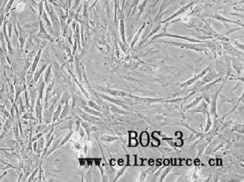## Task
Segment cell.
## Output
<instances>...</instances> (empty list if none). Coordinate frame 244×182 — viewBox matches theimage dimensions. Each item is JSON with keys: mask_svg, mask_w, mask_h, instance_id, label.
Segmentation results:
<instances>
[{"mask_svg": "<svg viewBox=\"0 0 244 182\" xmlns=\"http://www.w3.org/2000/svg\"><path fill=\"white\" fill-rule=\"evenodd\" d=\"M82 109H83V111H85V112L88 113V114H91V115H93V116H98V117H103L104 114H102L101 111H95V109H93V108H89L87 107V106L84 105V104H81V106H80Z\"/></svg>", "mask_w": 244, "mask_h": 182, "instance_id": "obj_16", "label": "cell"}, {"mask_svg": "<svg viewBox=\"0 0 244 182\" xmlns=\"http://www.w3.org/2000/svg\"><path fill=\"white\" fill-rule=\"evenodd\" d=\"M15 0H9V1L7 2V3H6V6H5V9H4L5 14H7V13H9V11H10L11 9V6H12L13 3L15 2Z\"/></svg>", "mask_w": 244, "mask_h": 182, "instance_id": "obj_35", "label": "cell"}, {"mask_svg": "<svg viewBox=\"0 0 244 182\" xmlns=\"http://www.w3.org/2000/svg\"><path fill=\"white\" fill-rule=\"evenodd\" d=\"M19 124H16L14 127V134L15 137V139H17V140H19Z\"/></svg>", "mask_w": 244, "mask_h": 182, "instance_id": "obj_46", "label": "cell"}, {"mask_svg": "<svg viewBox=\"0 0 244 182\" xmlns=\"http://www.w3.org/2000/svg\"><path fill=\"white\" fill-rule=\"evenodd\" d=\"M217 75L215 72L211 71V72H209V73L207 72V73L204 75L203 78H202V81L198 85V86H203V85L206 84V83H210L211 81H212L214 78H217Z\"/></svg>", "mask_w": 244, "mask_h": 182, "instance_id": "obj_13", "label": "cell"}, {"mask_svg": "<svg viewBox=\"0 0 244 182\" xmlns=\"http://www.w3.org/2000/svg\"><path fill=\"white\" fill-rule=\"evenodd\" d=\"M140 140L143 146H146L149 142V135L146 132H143L140 136Z\"/></svg>", "mask_w": 244, "mask_h": 182, "instance_id": "obj_28", "label": "cell"}, {"mask_svg": "<svg viewBox=\"0 0 244 182\" xmlns=\"http://www.w3.org/2000/svg\"><path fill=\"white\" fill-rule=\"evenodd\" d=\"M9 168H10V166H9V165L5 167L4 165H2V164L0 163V171H4V170H6V169H9Z\"/></svg>", "mask_w": 244, "mask_h": 182, "instance_id": "obj_53", "label": "cell"}, {"mask_svg": "<svg viewBox=\"0 0 244 182\" xmlns=\"http://www.w3.org/2000/svg\"><path fill=\"white\" fill-rule=\"evenodd\" d=\"M118 138L116 137H109V136H105V137H102V139L105 142H112V141L117 140Z\"/></svg>", "mask_w": 244, "mask_h": 182, "instance_id": "obj_44", "label": "cell"}, {"mask_svg": "<svg viewBox=\"0 0 244 182\" xmlns=\"http://www.w3.org/2000/svg\"><path fill=\"white\" fill-rule=\"evenodd\" d=\"M44 0H41L38 3V6H37V8H38V12H39V18L41 17V15H42V13H43V11H44Z\"/></svg>", "mask_w": 244, "mask_h": 182, "instance_id": "obj_41", "label": "cell"}, {"mask_svg": "<svg viewBox=\"0 0 244 182\" xmlns=\"http://www.w3.org/2000/svg\"><path fill=\"white\" fill-rule=\"evenodd\" d=\"M70 110H71V108H70V104H69V101H67L65 102V104H64V107L63 108L62 112H61V114L58 121H62V120L65 119L69 114V113H70Z\"/></svg>", "mask_w": 244, "mask_h": 182, "instance_id": "obj_19", "label": "cell"}, {"mask_svg": "<svg viewBox=\"0 0 244 182\" xmlns=\"http://www.w3.org/2000/svg\"><path fill=\"white\" fill-rule=\"evenodd\" d=\"M38 21H39L40 28H39V32H37V34H36L35 37L42 39V40H49V41L50 42H54V39H53V37H51L48 33H47V30H46L45 28V26H44V23H43V21L41 20V18L38 17Z\"/></svg>", "mask_w": 244, "mask_h": 182, "instance_id": "obj_5", "label": "cell"}, {"mask_svg": "<svg viewBox=\"0 0 244 182\" xmlns=\"http://www.w3.org/2000/svg\"><path fill=\"white\" fill-rule=\"evenodd\" d=\"M160 42L163 43L172 44V45L176 46V47H180L182 49H190V50H195V51L201 52L205 50V44H185V43H180V42H174V41H165V40H160Z\"/></svg>", "mask_w": 244, "mask_h": 182, "instance_id": "obj_3", "label": "cell"}, {"mask_svg": "<svg viewBox=\"0 0 244 182\" xmlns=\"http://www.w3.org/2000/svg\"><path fill=\"white\" fill-rule=\"evenodd\" d=\"M194 3V2H191L190 3H189V4H187V5H186V6H182V7H181L180 9H179V10L176 11V12H175L174 14L172 15H171L170 17H169L167 19H166V20L163 21V22H161V23H166V22H169V21L172 20V19H175V18L177 17V16H179V15H180L184 14V13H185L186 11H187L188 9H189V8L191 7V6H193Z\"/></svg>", "mask_w": 244, "mask_h": 182, "instance_id": "obj_8", "label": "cell"}, {"mask_svg": "<svg viewBox=\"0 0 244 182\" xmlns=\"http://www.w3.org/2000/svg\"><path fill=\"white\" fill-rule=\"evenodd\" d=\"M129 137L130 138H136L137 137V133L133 132V131H131V132L129 133Z\"/></svg>", "mask_w": 244, "mask_h": 182, "instance_id": "obj_55", "label": "cell"}, {"mask_svg": "<svg viewBox=\"0 0 244 182\" xmlns=\"http://www.w3.org/2000/svg\"><path fill=\"white\" fill-rule=\"evenodd\" d=\"M60 141H61V139H57V140L54 141V143H53V142H52V143H53L52 146H51V148L50 149V150H48V151H47V153H46V155H50V154L52 153V152H54V151L57 150V149H59V145H60Z\"/></svg>", "mask_w": 244, "mask_h": 182, "instance_id": "obj_30", "label": "cell"}, {"mask_svg": "<svg viewBox=\"0 0 244 182\" xmlns=\"http://www.w3.org/2000/svg\"><path fill=\"white\" fill-rule=\"evenodd\" d=\"M80 124H82V128H84L85 129V130L86 131V133H87V135H88V137L89 136V133H90V132H91V131H92V130H94V128H95V127H92V126H90L89 124H88V123L86 122V121H81V123H80Z\"/></svg>", "mask_w": 244, "mask_h": 182, "instance_id": "obj_31", "label": "cell"}, {"mask_svg": "<svg viewBox=\"0 0 244 182\" xmlns=\"http://www.w3.org/2000/svg\"><path fill=\"white\" fill-rule=\"evenodd\" d=\"M39 171V168H36L35 170H34V171L33 172L32 174H31V175L30 176V178H29V179L28 180V181L29 182L30 181H32L33 180H34V178H35V176H36V175H37V172Z\"/></svg>", "mask_w": 244, "mask_h": 182, "instance_id": "obj_47", "label": "cell"}, {"mask_svg": "<svg viewBox=\"0 0 244 182\" xmlns=\"http://www.w3.org/2000/svg\"><path fill=\"white\" fill-rule=\"evenodd\" d=\"M88 104H89V106L90 108H93V109L97 110V111H101V112L102 111V110L101 109V108H100L99 106L98 105V104H95V102H93V101H89Z\"/></svg>", "mask_w": 244, "mask_h": 182, "instance_id": "obj_40", "label": "cell"}, {"mask_svg": "<svg viewBox=\"0 0 244 182\" xmlns=\"http://www.w3.org/2000/svg\"><path fill=\"white\" fill-rule=\"evenodd\" d=\"M32 149L34 152H36V150H37V141H34V142H33Z\"/></svg>", "mask_w": 244, "mask_h": 182, "instance_id": "obj_54", "label": "cell"}, {"mask_svg": "<svg viewBox=\"0 0 244 182\" xmlns=\"http://www.w3.org/2000/svg\"><path fill=\"white\" fill-rule=\"evenodd\" d=\"M63 110V104L60 102L58 104V107L57 108V111H54V114H53V121H52V124L54 126V124H55L56 121H58L59 118H60V116L61 114V112H62Z\"/></svg>", "mask_w": 244, "mask_h": 182, "instance_id": "obj_23", "label": "cell"}, {"mask_svg": "<svg viewBox=\"0 0 244 182\" xmlns=\"http://www.w3.org/2000/svg\"><path fill=\"white\" fill-rule=\"evenodd\" d=\"M145 26H146V23H143V25L141 27V28H140L139 30H138V32H137V34H136V35L134 36V38L133 39L132 42H131V49H132L133 47V46L135 45V44L137 43V41L138 38H139L140 35H141V32H142L143 29L145 28Z\"/></svg>", "mask_w": 244, "mask_h": 182, "instance_id": "obj_29", "label": "cell"}, {"mask_svg": "<svg viewBox=\"0 0 244 182\" xmlns=\"http://www.w3.org/2000/svg\"><path fill=\"white\" fill-rule=\"evenodd\" d=\"M8 31H9V37L11 40V31H12V24L9 22H8Z\"/></svg>", "mask_w": 244, "mask_h": 182, "instance_id": "obj_49", "label": "cell"}, {"mask_svg": "<svg viewBox=\"0 0 244 182\" xmlns=\"http://www.w3.org/2000/svg\"><path fill=\"white\" fill-rule=\"evenodd\" d=\"M102 90L105 92L108 93V94L111 95L112 96H116V97H121V98H124V97H129V98H135L134 96L131 95L126 93L125 91H119V90H114V89H109V88H102Z\"/></svg>", "mask_w": 244, "mask_h": 182, "instance_id": "obj_9", "label": "cell"}, {"mask_svg": "<svg viewBox=\"0 0 244 182\" xmlns=\"http://www.w3.org/2000/svg\"><path fill=\"white\" fill-rule=\"evenodd\" d=\"M37 87H36V88H37V94H38V98H40L41 101H43V98H44V88H45V83H44V76L43 75H41V78H39L38 82H37Z\"/></svg>", "mask_w": 244, "mask_h": 182, "instance_id": "obj_11", "label": "cell"}, {"mask_svg": "<svg viewBox=\"0 0 244 182\" xmlns=\"http://www.w3.org/2000/svg\"><path fill=\"white\" fill-rule=\"evenodd\" d=\"M42 136H44V133H40L37 134V135H36L35 137H32V138H31V142H34V141L37 140V139L40 138V137H42Z\"/></svg>", "mask_w": 244, "mask_h": 182, "instance_id": "obj_51", "label": "cell"}, {"mask_svg": "<svg viewBox=\"0 0 244 182\" xmlns=\"http://www.w3.org/2000/svg\"><path fill=\"white\" fill-rule=\"evenodd\" d=\"M43 111H44V107H43L42 101L37 97V100L35 102V107H34V111H35V117L38 119L39 123L41 124L43 120Z\"/></svg>", "mask_w": 244, "mask_h": 182, "instance_id": "obj_7", "label": "cell"}, {"mask_svg": "<svg viewBox=\"0 0 244 182\" xmlns=\"http://www.w3.org/2000/svg\"><path fill=\"white\" fill-rule=\"evenodd\" d=\"M42 50H43V47H41V48L39 49L38 51H37V53L35 55V57H34V60H33V63H32V64H31V70H30L31 76H32V75H34V73L35 72V70H37V66H38L39 61H40V58H41V53H42Z\"/></svg>", "mask_w": 244, "mask_h": 182, "instance_id": "obj_10", "label": "cell"}, {"mask_svg": "<svg viewBox=\"0 0 244 182\" xmlns=\"http://www.w3.org/2000/svg\"><path fill=\"white\" fill-rule=\"evenodd\" d=\"M54 83H55V80H54V78H53L50 83L47 85V89H46L45 98H44V102H47V101H48V100L50 99L51 97H52L51 93H52L53 89H54Z\"/></svg>", "mask_w": 244, "mask_h": 182, "instance_id": "obj_14", "label": "cell"}, {"mask_svg": "<svg viewBox=\"0 0 244 182\" xmlns=\"http://www.w3.org/2000/svg\"><path fill=\"white\" fill-rule=\"evenodd\" d=\"M3 95H4V86H2V88L0 89V99L3 98Z\"/></svg>", "mask_w": 244, "mask_h": 182, "instance_id": "obj_56", "label": "cell"}, {"mask_svg": "<svg viewBox=\"0 0 244 182\" xmlns=\"http://www.w3.org/2000/svg\"><path fill=\"white\" fill-rule=\"evenodd\" d=\"M44 5H45V9L47 15L50 17V20L51 21L53 26V34L57 37H60V22L59 19L58 15L57 14L54 9V6L52 5L49 4L47 0H44Z\"/></svg>", "mask_w": 244, "mask_h": 182, "instance_id": "obj_1", "label": "cell"}, {"mask_svg": "<svg viewBox=\"0 0 244 182\" xmlns=\"http://www.w3.org/2000/svg\"><path fill=\"white\" fill-rule=\"evenodd\" d=\"M11 121H12V120H11L10 117H9L7 119V121H6V122L5 123L4 126H3L2 129V134L0 135V140H1V139L5 137V135H6V133H8V132L10 130V128L11 127Z\"/></svg>", "mask_w": 244, "mask_h": 182, "instance_id": "obj_18", "label": "cell"}, {"mask_svg": "<svg viewBox=\"0 0 244 182\" xmlns=\"http://www.w3.org/2000/svg\"><path fill=\"white\" fill-rule=\"evenodd\" d=\"M53 79V73H52V66L48 65L47 69L45 70L44 75V80L46 85L48 84Z\"/></svg>", "mask_w": 244, "mask_h": 182, "instance_id": "obj_17", "label": "cell"}, {"mask_svg": "<svg viewBox=\"0 0 244 182\" xmlns=\"http://www.w3.org/2000/svg\"><path fill=\"white\" fill-rule=\"evenodd\" d=\"M98 1H99V0H95V2H94V3H93V4H92V6H91V8H93V7H94V6H95V5H96V4H97V2H98Z\"/></svg>", "mask_w": 244, "mask_h": 182, "instance_id": "obj_59", "label": "cell"}, {"mask_svg": "<svg viewBox=\"0 0 244 182\" xmlns=\"http://www.w3.org/2000/svg\"><path fill=\"white\" fill-rule=\"evenodd\" d=\"M59 99V96H57V98H54L53 99L52 102H51L50 104H48V102H45V104H44V116H43V118H44V121L45 122V124H50L53 121V114H54V105H55L56 102L57 101V100ZM43 121V120H42Z\"/></svg>", "mask_w": 244, "mask_h": 182, "instance_id": "obj_2", "label": "cell"}, {"mask_svg": "<svg viewBox=\"0 0 244 182\" xmlns=\"http://www.w3.org/2000/svg\"><path fill=\"white\" fill-rule=\"evenodd\" d=\"M76 112L77 114L80 115V117L82 118L83 121H86V122H89V123H94L96 122V121H100V119L98 117H95V116H92L91 114H88V113L85 112V111H82V110L80 109V108H76Z\"/></svg>", "mask_w": 244, "mask_h": 182, "instance_id": "obj_6", "label": "cell"}, {"mask_svg": "<svg viewBox=\"0 0 244 182\" xmlns=\"http://www.w3.org/2000/svg\"><path fill=\"white\" fill-rule=\"evenodd\" d=\"M19 105H20V108H19V113H23V112H24V111H25V108H26V106L25 105H24V104H23V102H22V99H21V97H19Z\"/></svg>", "mask_w": 244, "mask_h": 182, "instance_id": "obj_43", "label": "cell"}, {"mask_svg": "<svg viewBox=\"0 0 244 182\" xmlns=\"http://www.w3.org/2000/svg\"><path fill=\"white\" fill-rule=\"evenodd\" d=\"M175 37V38H179V39H182V40H188V41L192 42V43H205V42L201 41V40H196V39L190 38V37H182V36H180V35H176V34H169V33H166V32H162V33H159V34H156V35H154V36H153V38L151 39V41H153V40H156V39H157V38H159V37Z\"/></svg>", "mask_w": 244, "mask_h": 182, "instance_id": "obj_4", "label": "cell"}, {"mask_svg": "<svg viewBox=\"0 0 244 182\" xmlns=\"http://www.w3.org/2000/svg\"><path fill=\"white\" fill-rule=\"evenodd\" d=\"M17 25L18 27H19V42H20V44H21V48L22 49L23 47H24V42H25V40H26V37H27V35H26V34L24 33V31L22 30V28H21L20 24H19V23L17 22Z\"/></svg>", "mask_w": 244, "mask_h": 182, "instance_id": "obj_21", "label": "cell"}, {"mask_svg": "<svg viewBox=\"0 0 244 182\" xmlns=\"http://www.w3.org/2000/svg\"><path fill=\"white\" fill-rule=\"evenodd\" d=\"M11 171V170H10V169H9V170H7V171H5V172H4V173H3V174H2V175H1V176H0V181H1V180H2V178H3V177H4V176H6V175H7V174H8V173H9V171Z\"/></svg>", "mask_w": 244, "mask_h": 182, "instance_id": "obj_57", "label": "cell"}, {"mask_svg": "<svg viewBox=\"0 0 244 182\" xmlns=\"http://www.w3.org/2000/svg\"><path fill=\"white\" fill-rule=\"evenodd\" d=\"M110 1H111V0H104V2H105V4L106 5V6H108Z\"/></svg>", "mask_w": 244, "mask_h": 182, "instance_id": "obj_60", "label": "cell"}, {"mask_svg": "<svg viewBox=\"0 0 244 182\" xmlns=\"http://www.w3.org/2000/svg\"><path fill=\"white\" fill-rule=\"evenodd\" d=\"M215 19H217V20H219L220 21V22H230V23H234V24H237V22H234V21H232V20H229V19H225V18L222 17V16L219 15H216L213 16Z\"/></svg>", "mask_w": 244, "mask_h": 182, "instance_id": "obj_37", "label": "cell"}, {"mask_svg": "<svg viewBox=\"0 0 244 182\" xmlns=\"http://www.w3.org/2000/svg\"><path fill=\"white\" fill-rule=\"evenodd\" d=\"M47 2L49 4L52 5L53 6H55V7H63L60 3L57 2V0H47Z\"/></svg>", "mask_w": 244, "mask_h": 182, "instance_id": "obj_45", "label": "cell"}, {"mask_svg": "<svg viewBox=\"0 0 244 182\" xmlns=\"http://www.w3.org/2000/svg\"><path fill=\"white\" fill-rule=\"evenodd\" d=\"M26 89V85L24 84H20V85H17L15 86V101L14 102H17L18 99L20 97V95L21 94L22 91H24V90Z\"/></svg>", "mask_w": 244, "mask_h": 182, "instance_id": "obj_22", "label": "cell"}, {"mask_svg": "<svg viewBox=\"0 0 244 182\" xmlns=\"http://www.w3.org/2000/svg\"><path fill=\"white\" fill-rule=\"evenodd\" d=\"M119 30H120V34H121L122 41H123V43L125 45H127L126 39H125V24H124V19L120 20Z\"/></svg>", "mask_w": 244, "mask_h": 182, "instance_id": "obj_24", "label": "cell"}, {"mask_svg": "<svg viewBox=\"0 0 244 182\" xmlns=\"http://www.w3.org/2000/svg\"><path fill=\"white\" fill-rule=\"evenodd\" d=\"M210 70H211V66H208V67H207V68L204 69L203 71H202L201 73H199L198 75H196V76L193 77V78H191V79L188 80L187 82H185V83H183V84H182V87H183V86H190V85H192V83H194V82L197 81L198 79H199V78H202V77H203L204 75H205L206 73H207V72H208Z\"/></svg>", "mask_w": 244, "mask_h": 182, "instance_id": "obj_12", "label": "cell"}, {"mask_svg": "<svg viewBox=\"0 0 244 182\" xmlns=\"http://www.w3.org/2000/svg\"><path fill=\"white\" fill-rule=\"evenodd\" d=\"M47 66H48L47 64H44L43 65L39 70H35V72L34 73V75H33V82H34L35 84L38 82L39 78H40L41 75H42V73L46 70Z\"/></svg>", "mask_w": 244, "mask_h": 182, "instance_id": "obj_15", "label": "cell"}, {"mask_svg": "<svg viewBox=\"0 0 244 182\" xmlns=\"http://www.w3.org/2000/svg\"><path fill=\"white\" fill-rule=\"evenodd\" d=\"M5 106H6V104H0V114H2L6 118L10 117V114L8 112V111H6Z\"/></svg>", "mask_w": 244, "mask_h": 182, "instance_id": "obj_36", "label": "cell"}, {"mask_svg": "<svg viewBox=\"0 0 244 182\" xmlns=\"http://www.w3.org/2000/svg\"><path fill=\"white\" fill-rule=\"evenodd\" d=\"M146 2H147V0H144V1H143L139 6H138V9H139V15H138V18H139V16L142 14L143 11L144 10L145 7H146Z\"/></svg>", "mask_w": 244, "mask_h": 182, "instance_id": "obj_42", "label": "cell"}, {"mask_svg": "<svg viewBox=\"0 0 244 182\" xmlns=\"http://www.w3.org/2000/svg\"><path fill=\"white\" fill-rule=\"evenodd\" d=\"M70 98V95H69V93H64L63 95V96L60 98V102L62 104H65V102L67 101H69Z\"/></svg>", "mask_w": 244, "mask_h": 182, "instance_id": "obj_39", "label": "cell"}, {"mask_svg": "<svg viewBox=\"0 0 244 182\" xmlns=\"http://www.w3.org/2000/svg\"><path fill=\"white\" fill-rule=\"evenodd\" d=\"M137 141L135 138H130V142H129V146H137Z\"/></svg>", "mask_w": 244, "mask_h": 182, "instance_id": "obj_48", "label": "cell"}, {"mask_svg": "<svg viewBox=\"0 0 244 182\" xmlns=\"http://www.w3.org/2000/svg\"><path fill=\"white\" fill-rule=\"evenodd\" d=\"M72 134V132L71 130H70V132L69 133H67V135H66L65 137H64V138L62 140L60 141V145H59V148H60V147H62L63 146H64V145H65V143H66V142H67V141H68L69 139H70V137H71Z\"/></svg>", "mask_w": 244, "mask_h": 182, "instance_id": "obj_34", "label": "cell"}, {"mask_svg": "<svg viewBox=\"0 0 244 182\" xmlns=\"http://www.w3.org/2000/svg\"><path fill=\"white\" fill-rule=\"evenodd\" d=\"M68 70V72H69V73H70V74H71V75H72V77H73V78H74V81H75V82H76V84H77V85H78V86H79V88H80V90H81V91H82V93H83V95H85V97H86V98H89V94H88V93H87V91H85V89H84V88H83V87H82V85H81V84H80V83H79V82H78V81H77V79H76V78H75V76H74V75H72V73H71V72H70V70Z\"/></svg>", "mask_w": 244, "mask_h": 182, "instance_id": "obj_32", "label": "cell"}, {"mask_svg": "<svg viewBox=\"0 0 244 182\" xmlns=\"http://www.w3.org/2000/svg\"><path fill=\"white\" fill-rule=\"evenodd\" d=\"M100 97H102V98H103L104 99H106L108 100V101H111V102L114 103V104H118V105H121L122 107L124 108H128L126 105H124V101H120V100H118V99H115V98H109V97L106 96V95H98Z\"/></svg>", "mask_w": 244, "mask_h": 182, "instance_id": "obj_25", "label": "cell"}, {"mask_svg": "<svg viewBox=\"0 0 244 182\" xmlns=\"http://www.w3.org/2000/svg\"><path fill=\"white\" fill-rule=\"evenodd\" d=\"M160 28H161V24H160V23H159V24H157V25H156V27H154V28H153V30H152V32H150V34L149 35H148L147 37H146V38H145L144 40H143V41L141 42V44H143V42H145V41H146V39H147L148 37H150L151 35H153V34H154L155 33H156V32H157L158 31H159V29H160Z\"/></svg>", "mask_w": 244, "mask_h": 182, "instance_id": "obj_38", "label": "cell"}, {"mask_svg": "<svg viewBox=\"0 0 244 182\" xmlns=\"http://www.w3.org/2000/svg\"><path fill=\"white\" fill-rule=\"evenodd\" d=\"M37 150H36V153H41L42 152V150L43 149H44V145H45V138H44V136H42V137H40L38 139H37Z\"/></svg>", "mask_w": 244, "mask_h": 182, "instance_id": "obj_26", "label": "cell"}, {"mask_svg": "<svg viewBox=\"0 0 244 182\" xmlns=\"http://www.w3.org/2000/svg\"><path fill=\"white\" fill-rule=\"evenodd\" d=\"M80 136H81L82 137H84V131H83V129L82 128H80Z\"/></svg>", "mask_w": 244, "mask_h": 182, "instance_id": "obj_58", "label": "cell"}, {"mask_svg": "<svg viewBox=\"0 0 244 182\" xmlns=\"http://www.w3.org/2000/svg\"><path fill=\"white\" fill-rule=\"evenodd\" d=\"M40 18L41 19V20L44 21V22L46 23V25H47V27L49 29H50V32H51V33H52V34H53L52 23H51L50 19H49V18H48V15H47V11H46L45 10H44V11H43L42 15H41V16Z\"/></svg>", "mask_w": 244, "mask_h": 182, "instance_id": "obj_20", "label": "cell"}, {"mask_svg": "<svg viewBox=\"0 0 244 182\" xmlns=\"http://www.w3.org/2000/svg\"><path fill=\"white\" fill-rule=\"evenodd\" d=\"M224 47L225 48V50L228 52L229 53L231 54V55L233 56H238L239 55V51L237 50L236 49H234L233 47H232L231 44H230L229 43H224Z\"/></svg>", "mask_w": 244, "mask_h": 182, "instance_id": "obj_27", "label": "cell"}, {"mask_svg": "<svg viewBox=\"0 0 244 182\" xmlns=\"http://www.w3.org/2000/svg\"><path fill=\"white\" fill-rule=\"evenodd\" d=\"M216 37L218 38L219 40H224V41H227V42L229 41V39L227 38V37H224V36L221 35V34H217V35H216Z\"/></svg>", "mask_w": 244, "mask_h": 182, "instance_id": "obj_50", "label": "cell"}, {"mask_svg": "<svg viewBox=\"0 0 244 182\" xmlns=\"http://www.w3.org/2000/svg\"><path fill=\"white\" fill-rule=\"evenodd\" d=\"M22 118L24 120H31V121H38V119L35 117V116L33 115V114L31 112H26L24 113V115L22 116Z\"/></svg>", "mask_w": 244, "mask_h": 182, "instance_id": "obj_33", "label": "cell"}, {"mask_svg": "<svg viewBox=\"0 0 244 182\" xmlns=\"http://www.w3.org/2000/svg\"><path fill=\"white\" fill-rule=\"evenodd\" d=\"M202 97H198V98H197V99H196V100H195V101H194V102H193V103H192V104H190V105H189V106H188V107H187V108H192V107H193V106L194 105V104H197V103H198V101H200V100H201V99H202Z\"/></svg>", "mask_w": 244, "mask_h": 182, "instance_id": "obj_52", "label": "cell"}]
</instances>
